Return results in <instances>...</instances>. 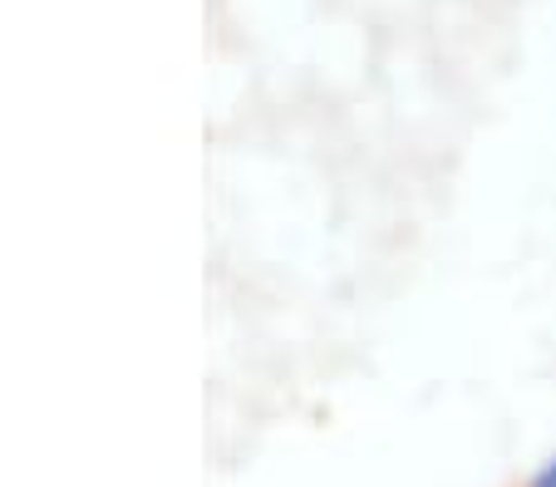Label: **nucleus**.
Instances as JSON below:
<instances>
[{"label": "nucleus", "instance_id": "f257e3e1", "mask_svg": "<svg viewBox=\"0 0 556 487\" xmlns=\"http://www.w3.org/2000/svg\"><path fill=\"white\" fill-rule=\"evenodd\" d=\"M552 487H556V473H552Z\"/></svg>", "mask_w": 556, "mask_h": 487}]
</instances>
